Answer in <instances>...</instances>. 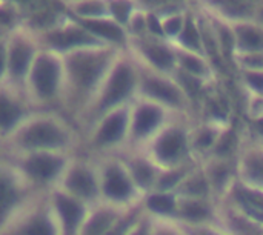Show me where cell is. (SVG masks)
Returning a JSON list of instances; mask_svg holds the SVG:
<instances>
[{"label": "cell", "instance_id": "obj_12", "mask_svg": "<svg viewBox=\"0 0 263 235\" xmlns=\"http://www.w3.org/2000/svg\"><path fill=\"white\" fill-rule=\"evenodd\" d=\"M205 12L208 14V18H210L211 26L214 29V34H216V38H217L220 52L225 57H230L231 58L233 55H236V35H234V31H233L231 23L228 20H225V18L213 14L208 9H205Z\"/></svg>", "mask_w": 263, "mask_h": 235}, {"label": "cell", "instance_id": "obj_40", "mask_svg": "<svg viewBox=\"0 0 263 235\" xmlns=\"http://www.w3.org/2000/svg\"><path fill=\"white\" fill-rule=\"evenodd\" d=\"M243 197L256 208L262 209L263 211V194H259V192H245Z\"/></svg>", "mask_w": 263, "mask_h": 235}, {"label": "cell", "instance_id": "obj_5", "mask_svg": "<svg viewBox=\"0 0 263 235\" xmlns=\"http://www.w3.org/2000/svg\"><path fill=\"white\" fill-rule=\"evenodd\" d=\"M136 85V71L129 63L120 62L116 66H112L108 72V79L105 82L103 92L99 102L100 109H109L122 103L133 94Z\"/></svg>", "mask_w": 263, "mask_h": 235}, {"label": "cell", "instance_id": "obj_15", "mask_svg": "<svg viewBox=\"0 0 263 235\" xmlns=\"http://www.w3.org/2000/svg\"><path fill=\"white\" fill-rule=\"evenodd\" d=\"M173 46H174V52H176V63L180 66V71H183L199 80H202L208 74V65H206L205 58L202 57V54L183 49L174 43H173Z\"/></svg>", "mask_w": 263, "mask_h": 235}, {"label": "cell", "instance_id": "obj_22", "mask_svg": "<svg viewBox=\"0 0 263 235\" xmlns=\"http://www.w3.org/2000/svg\"><path fill=\"white\" fill-rule=\"evenodd\" d=\"M105 191L112 199H125L131 192V185H129V182L126 180V177L120 171L111 169L106 174Z\"/></svg>", "mask_w": 263, "mask_h": 235}, {"label": "cell", "instance_id": "obj_33", "mask_svg": "<svg viewBox=\"0 0 263 235\" xmlns=\"http://www.w3.org/2000/svg\"><path fill=\"white\" fill-rule=\"evenodd\" d=\"M174 203L168 195H156L149 199V208L157 212H170L173 209Z\"/></svg>", "mask_w": 263, "mask_h": 235}, {"label": "cell", "instance_id": "obj_43", "mask_svg": "<svg viewBox=\"0 0 263 235\" xmlns=\"http://www.w3.org/2000/svg\"><path fill=\"white\" fill-rule=\"evenodd\" d=\"M233 139V135H228V137H225L223 139V142L220 143V146H219V152H227L230 148H231V145H230V140Z\"/></svg>", "mask_w": 263, "mask_h": 235}, {"label": "cell", "instance_id": "obj_26", "mask_svg": "<svg viewBox=\"0 0 263 235\" xmlns=\"http://www.w3.org/2000/svg\"><path fill=\"white\" fill-rule=\"evenodd\" d=\"M22 117V108L8 95L0 94V129H9Z\"/></svg>", "mask_w": 263, "mask_h": 235}, {"label": "cell", "instance_id": "obj_20", "mask_svg": "<svg viewBox=\"0 0 263 235\" xmlns=\"http://www.w3.org/2000/svg\"><path fill=\"white\" fill-rule=\"evenodd\" d=\"M139 9L136 0H108V14L116 23L126 29L131 17Z\"/></svg>", "mask_w": 263, "mask_h": 235}, {"label": "cell", "instance_id": "obj_25", "mask_svg": "<svg viewBox=\"0 0 263 235\" xmlns=\"http://www.w3.org/2000/svg\"><path fill=\"white\" fill-rule=\"evenodd\" d=\"M182 148H183V135L179 131H171L160 139L157 145V152L162 159L170 160L177 157Z\"/></svg>", "mask_w": 263, "mask_h": 235}, {"label": "cell", "instance_id": "obj_1", "mask_svg": "<svg viewBox=\"0 0 263 235\" xmlns=\"http://www.w3.org/2000/svg\"><path fill=\"white\" fill-rule=\"evenodd\" d=\"M112 46H94L63 55L65 74L80 91H89L97 86L112 68Z\"/></svg>", "mask_w": 263, "mask_h": 235}, {"label": "cell", "instance_id": "obj_14", "mask_svg": "<svg viewBox=\"0 0 263 235\" xmlns=\"http://www.w3.org/2000/svg\"><path fill=\"white\" fill-rule=\"evenodd\" d=\"M65 12L77 20H96L109 17L108 0H80L68 5Z\"/></svg>", "mask_w": 263, "mask_h": 235}, {"label": "cell", "instance_id": "obj_19", "mask_svg": "<svg viewBox=\"0 0 263 235\" xmlns=\"http://www.w3.org/2000/svg\"><path fill=\"white\" fill-rule=\"evenodd\" d=\"M60 166H62V162L54 157H49V155H37V157H32L26 163L28 172L37 179L54 177L59 172Z\"/></svg>", "mask_w": 263, "mask_h": 235}, {"label": "cell", "instance_id": "obj_27", "mask_svg": "<svg viewBox=\"0 0 263 235\" xmlns=\"http://www.w3.org/2000/svg\"><path fill=\"white\" fill-rule=\"evenodd\" d=\"M126 32L131 38H142L148 35V22H146V11L143 9H137L134 12V15L131 17L128 26H126Z\"/></svg>", "mask_w": 263, "mask_h": 235}, {"label": "cell", "instance_id": "obj_7", "mask_svg": "<svg viewBox=\"0 0 263 235\" xmlns=\"http://www.w3.org/2000/svg\"><path fill=\"white\" fill-rule=\"evenodd\" d=\"M72 18V17H71ZM89 34H92L100 43L106 45V46H123L125 43L129 42V35L126 32V29L123 26H120L119 23H116L112 18L109 17H103V18H96V20H77Z\"/></svg>", "mask_w": 263, "mask_h": 235}, {"label": "cell", "instance_id": "obj_13", "mask_svg": "<svg viewBox=\"0 0 263 235\" xmlns=\"http://www.w3.org/2000/svg\"><path fill=\"white\" fill-rule=\"evenodd\" d=\"M183 49L193 51V52H203L202 48V37H200V28H199V20H197V14L196 9L190 8L188 15H186V22L185 26L180 32V35L177 37L176 42H171Z\"/></svg>", "mask_w": 263, "mask_h": 235}, {"label": "cell", "instance_id": "obj_23", "mask_svg": "<svg viewBox=\"0 0 263 235\" xmlns=\"http://www.w3.org/2000/svg\"><path fill=\"white\" fill-rule=\"evenodd\" d=\"M55 202H57V209L62 214V219L65 222V226L71 232L82 219V208L74 200L65 195H59Z\"/></svg>", "mask_w": 263, "mask_h": 235}, {"label": "cell", "instance_id": "obj_29", "mask_svg": "<svg viewBox=\"0 0 263 235\" xmlns=\"http://www.w3.org/2000/svg\"><path fill=\"white\" fill-rule=\"evenodd\" d=\"M14 202H15V192L12 186L6 180L0 179V216H3L12 206Z\"/></svg>", "mask_w": 263, "mask_h": 235}, {"label": "cell", "instance_id": "obj_31", "mask_svg": "<svg viewBox=\"0 0 263 235\" xmlns=\"http://www.w3.org/2000/svg\"><path fill=\"white\" fill-rule=\"evenodd\" d=\"M23 235H54V231L51 228V225L43 220V219H37L34 220L26 229Z\"/></svg>", "mask_w": 263, "mask_h": 235}, {"label": "cell", "instance_id": "obj_35", "mask_svg": "<svg viewBox=\"0 0 263 235\" xmlns=\"http://www.w3.org/2000/svg\"><path fill=\"white\" fill-rule=\"evenodd\" d=\"M179 80H180V85H182L190 94H194V92H197V91L200 89L202 80H199V79H196V77H193V75H190V74H186V72H183V71H180Z\"/></svg>", "mask_w": 263, "mask_h": 235}, {"label": "cell", "instance_id": "obj_3", "mask_svg": "<svg viewBox=\"0 0 263 235\" xmlns=\"http://www.w3.org/2000/svg\"><path fill=\"white\" fill-rule=\"evenodd\" d=\"M65 74L63 58L52 51H39L32 68L29 71L28 80L35 95L40 99H52L62 85V77Z\"/></svg>", "mask_w": 263, "mask_h": 235}, {"label": "cell", "instance_id": "obj_24", "mask_svg": "<svg viewBox=\"0 0 263 235\" xmlns=\"http://www.w3.org/2000/svg\"><path fill=\"white\" fill-rule=\"evenodd\" d=\"M68 188L71 191H74L76 194L83 195V197H91L96 192V183H94L92 175L89 172H86V171H82V169L74 171L69 175Z\"/></svg>", "mask_w": 263, "mask_h": 235}, {"label": "cell", "instance_id": "obj_30", "mask_svg": "<svg viewBox=\"0 0 263 235\" xmlns=\"http://www.w3.org/2000/svg\"><path fill=\"white\" fill-rule=\"evenodd\" d=\"M111 223V216L108 214H99L92 219V222L86 228V235H102Z\"/></svg>", "mask_w": 263, "mask_h": 235}, {"label": "cell", "instance_id": "obj_4", "mask_svg": "<svg viewBox=\"0 0 263 235\" xmlns=\"http://www.w3.org/2000/svg\"><path fill=\"white\" fill-rule=\"evenodd\" d=\"M39 54L37 40L23 26L8 34V69L12 80H22L29 75L32 63Z\"/></svg>", "mask_w": 263, "mask_h": 235}, {"label": "cell", "instance_id": "obj_38", "mask_svg": "<svg viewBox=\"0 0 263 235\" xmlns=\"http://www.w3.org/2000/svg\"><path fill=\"white\" fill-rule=\"evenodd\" d=\"M186 191L190 194H196V195H202L208 191L206 183L203 180H193L186 185Z\"/></svg>", "mask_w": 263, "mask_h": 235}, {"label": "cell", "instance_id": "obj_9", "mask_svg": "<svg viewBox=\"0 0 263 235\" xmlns=\"http://www.w3.org/2000/svg\"><path fill=\"white\" fill-rule=\"evenodd\" d=\"M236 35V54L263 51V25L256 20L230 22Z\"/></svg>", "mask_w": 263, "mask_h": 235}, {"label": "cell", "instance_id": "obj_17", "mask_svg": "<svg viewBox=\"0 0 263 235\" xmlns=\"http://www.w3.org/2000/svg\"><path fill=\"white\" fill-rule=\"evenodd\" d=\"M23 26V12L12 0H0V34H11Z\"/></svg>", "mask_w": 263, "mask_h": 235}, {"label": "cell", "instance_id": "obj_2", "mask_svg": "<svg viewBox=\"0 0 263 235\" xmlns=\"http://www.w3.org/2000/svg\"><path fill=\"white\" fill-rule=\"evenodd\" d=\"M39 42L45 45L48 51L55 54H71L74 51L94 48V46H106L100 43L92 34H89L79 22L71 18L66 12L65 15L51 28L40 31L35 34Z\"/></svg>", "mask_w": 263, "mask_h": 235}, {"label": "cell", "instance_id": "obj_44", "mask_svg": "<svg viewBox=\"0 0 263 235\" xmlns=\"http://www.w3.org/2000/svg\"><path fill=\"white\" fill-rule=\"evenodd\" d=\"M108 235H123V228H117V229H114L112 232H109Z\"/></svg>", "mask_w": 263, "mask_h": 235}, {"label": "cell", "instance_id": "obj_16", "mask_svg": "<svg viewBox=\"0 0 263 235\" xmlns=\"http://www.w3.org/2000/svg\"><path fill=\"white\" fill-rule=\"evenodd\" d=\"M162 120V109L154 105H142L134 114V131L137 135H146Z\"/></svg>", "mask_w": 263, "mask_h": 235}, {"label": "cell", "instance_id": "obj_36", "mask_svg": "<svg viewBox=\"0 0 263 235\" xmlns=\"http://www.w3.org/2000/svg\"><path fill=\"white\" fill-rule=\"evenodd\" d=\"M134 175H136V180L140 185H143V186H148L151 183V180H153V171H151V168L146 166V165H143V163H140V165L136 166Z\"/></svg>", "mask_w": 263, "mask_h": 235}, {"label": "cell", "instance_id": "obj_6", "mask_svg": "<svg viewBox=\"0 0 263 235\" xmlns=\"http://www.w3.org/2000/svg\"><path fill=\"white\" fill-rule=\"evenodd\" d=\"M139 48V51L142 52V55L151 63V66H154L159 71L168 72L171 69H174L176 63V52H174V46L171 42H168L166 38H159V37H142V38H133Z\"/></svg>", "mask_w": 263, "mask_h": 235}, {"label": "cell", "instance_id": "obj_11", "mask_svg": "<svg viewBox=\"0 0 263 235\" xmlns=\"http://www.w3.org/2000/svg\"><path fill=\"white\" fill-rule=\"evenodd\" d=\"M142 91L148 97L166 105H179L182 97L177 85L165 80L163 77H154V75L146 77L142 82Z\"/></svg>", "mask_w": 263, "mask_h": 235}, {"label": "cell", "instance_id": "obj_45", "mask_svg": "<svg viewBox=\"0 0 263 235\" xmlns=\"http://www.w3.org/2000/svg\"><path fill=\"white\" fill-rule=\"evenodd\" d=\"M63 3H65V6H68V5H72V3H76V2H80V0H62Z\"/></svg>", "mask_w": 263, "mask_h": 235}, {"label": "cell", "instance_id": "obj_42", "mask_svg": "<svg viewBox=\"0 0 263 235\" xmlns=\"http://www.w3.org/2000/svg\"><path fill=\"white\" fill-rule=\"evenodd\" d=\"M213 139H214V135H213V132L211 131H205V132H202V135L199 137V145L200 146H208V145H211L213 143Z\"/></svg>", "mask_w": 263, "mask_h": 235}, {"label": "cell", "instance_id": "obj_8", "mask_svg": "<svg viewBox=\"0 0 263 235\" xmlns=\"http://www.w3.org/2000/svg\"><path fill=\"white\" fill-rule=\"evenodd\" d=\"M202 6L228 22H239V20H254L259 2L256 0H205Z\"/></svg>", "mask_w": 263, "mask_h": 235}, {"label": "cell", "instance_id": "obj_34", "mask_svg": "<svg viewBox=\"0 0 263 235\" xmlns=\"http://www.w3.org/2000/svg\"><path fill=\"white\" fill-rule=\"evenodd\" d=\"M183 214L190 220H200V219L208 216V211H206L205 206H202L199 203H188L183 208Z\"/></svg>", "mask_w": 263, "mask_h": 235}, {"label": "cell", "instance_id": "obj_47", "mask_svg": "<svg viewBox=\"0 0 263 235\" xmlns=\"http://www.w3.org/2000/svg\"><path fill=\"white\" fill-rule=\"evenodd\" d=\"M5 35H6V34H5Z\"/></svg>", "mask_w": 263, "mask_h": 235}, {"label": "cell", "instance_id": "obj_28", "mask_svg": "<svg viewBox=\"0 0 263 235\" xmlns=\"http://www.w3.org/2000/svg\"><path fill=\"white\" fill-rule=\"evenodd\" d=\"M239 62L245 71H263V51L239 54Z\"/></svg>", "mask_w": 263, "mask_h": 235}, {"label": "cell", "instance_id": "obj_10", "mask_svg": "<svg viewBox=\"0 0 263 235\" xmlns=\"http://www.w3.org/2000/svg\"><path fill=\"white\" fill-rule=\"evenodd\" d=\"M23 143L28 146H57L63 143V132L51 122H37L23 134Z\"/></svg>", "mask_w": 263, "mask_h": 235}, {"label": "cell", "instance_id": "obj_32", "mask_svg": "<svg viewBox=\"0 0 263 235\" xmlns=\"http://www.w3.org/2000/svg\"><path fill=\"white\" fill-rule=\"evenodd\" d=\"M245 82L254 92L263 95V71H245Z\"/></svg>", "mask_w": 263, "mask_h": 235}, {"label": "cell", "instance_id": "obj_46", "mask_svg": "<svg viewBox=\"0 0 263 235\" xmlns=\"http://www.w3.org/2000/svg\"><path fill=\"white\" fill-rule=\"evenodd\" d=\"M134 235H146V234H145V231H139V232H136Z\"/></svg>", "mask_w": 263, "mask_h": 235}, {"label": "cell", "instance_id": "obj_37", "mask_svg": "<svg viewBox=\"0 0 263 235\" xmlns=\"http://www.w3.org/2000/svg\"><path fill=\"white\" fill-rule=\"evenodd\" d=\"M8 69V35L0 34V80Z\"/></svg>", "mask_w": 263, "mask_h": 235}, {"label": "cell", "instance_id": "obj_41", "mask_svg": "<svg viewBox=\"0 0 263 235\" xmlns=\"http://www.w3.org/2000/svg\"><path fill=\"white\" fill-rule=\"evenodd\" d=\"M180 179V175L179 174H170V175H165L163 179H162V182H160V189H168V188H171L177 180Z\"/></svg>", "mask_w": 263, "mask_h": 235}, {"label": "cell", "instance_id": "obj_21", "mask_svg": "<svg viewBox=\"0 0 263 235\" xmlns=\"http://www.w3.org/2000/svg\"><path fill=\"white\" fill-rule=\"evenodd\" d=\"M188 9H182V11H176V12H170L166 15H162V29H163V37L168 42H176L177 37L180 35L185 22H186V15H188Z\"/></svg>", "mask_w": 263, "mask_h": 235}, {"label": "cell", "instance_id": "obj_18", "mask_svg": "<svg viewBox=\"0 0 263 235\" xmlns=\"http://www.w3.org/2000/svg\"><path fill=\"white\" fill-rule=\"evenodd\" d=\"M126 112L125 111H116L114 114H111L105 123L102 125L100 128V132H99V142L102 143H111V142H116L122 137L123 131H125V126H126Z\"/></svg>", "mask_w": 263, "mask_h": 235}, {"label": "cell", "instance_id": "obj_39", "mask_svg": "<svg viewBox=\"0 0 263 235\" xmlns=\"http://www.w3.org/2000/svg\"><path fill=\"white\" fill-rule=\"evenodd\" d=\"M250 174H251L254 179H257V180L263 182V160L262 159H254V160H251V162H250Z\"/></svg>", "mask_w": 263, "mask_h": 235}]
</instances>
